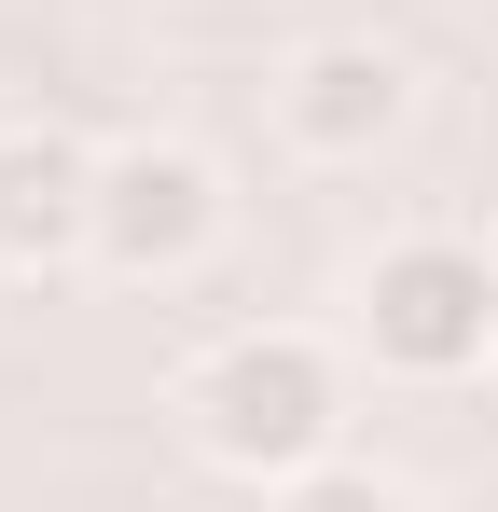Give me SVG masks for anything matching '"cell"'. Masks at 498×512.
Returning a JSON list of instances; mask_svg holds the SVG:
<instances>
[{"label": "cell", "instance_id": "7a4b0ae2", "mask_svg": "<svg viewBox=\"0 0 498 512\" xmlns=\"http://www.w3.org/2000/svg\"><path fill=\"white\" fill-rule=\"evenodd\" d=\"M360 360L402 388H457L498 360V263L471 236H388L360 263Z\"/></svg>", "mask_w": 498, "mask_h": 512}, {"label": "cell", "instance_id": "8992f818", "mask_svg": "<svg viewBox=\"0 0 498 512\" xmlns=\"http://www.w3.org/2000/svg\"><path fill=\"white\" fill-rule=\"evenodd\" d=\"M277 512H415V485H402V471H374V457H319V471L277 485Z\"/></svg>", "mask_w": 498, "mask_h": 512}, {"label": "cell", "instance_id": "5b68a950", "mask_svg": "<svg viewBox=\"0 0 498 512\" xmlns=\"http://www.w3.org/2000/svg\"><path fill=\"white\" fill-rule=\"evenodd\" d=\"M83 222H97V153L70 125H0V277L83 263Z\"/></svg>", "mask_w": 498, "mask_h": 512}, {"label": "cell", "instance_id": "277c9868", "mask_svg": "<svg viewBox=\"0 0 498 512\" xmlns=\"http://www.w3.org/2000/svg\"><path fill=\"white\" fill-rule=\"evenodd\" d=\"M402 125H415V56L374 42V28H332L277 70V139L319 153V167H374Z\"/></svg>", "mask_w": 498, "mask_h": 512}, {"label": "cell", "instance_id": "3957f363", "mask_svg": "<svg viewBox=\"0 0 498 512\" xmlns=\"http://www.w3.org/2000/svg\"><path fill=\"white\" fill-rule=\"evenodd\" d=\"M236 236V194L194 139H111L97 153V222H83V263L125 277V291H166Z\"/></svg>", "mask_w": 498, "mask_h": 512}, {"label": "cell", "instance_id": "6da1fadb", "mask_svg": "<svg viewBox=\"0 0 498 512\" xmlns=\"http://www.w3.org/2000/svg\"><path fill=\"white\" fill-rule=\"evenodd\" d=\"M180 443L222 471V485H291V471H319V457H346V360H332L305 319H249V333L194 346L180 360Z\"/></svg>", "mask_w": 498, "mask_h": 512}]
</instances>
